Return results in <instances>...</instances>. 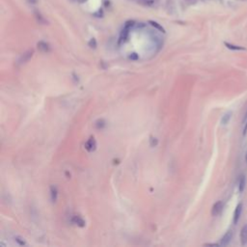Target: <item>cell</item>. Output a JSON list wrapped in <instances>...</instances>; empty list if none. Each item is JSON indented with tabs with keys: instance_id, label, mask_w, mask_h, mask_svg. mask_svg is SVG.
Here are the masks:
<instances>
[{
	"instance_id": "obj_1",
	"label": "cell",
	"mask_w": 247,
	"mask_h": 247,
	"mask_svg": "<svg viewBox=\"0 0 247 247\" xmlns=\"http://www.w3.org/2000/svg\"><path fill=\"white\" fill-rule=\"evenodd\" d=\"M222 210H223V203L221 201H217L211 208V214L213 216H217L222 212Z\"/></svg>"
},
{
	"instance_id": "obj_2",
	"label": "cell",
	"mask_w": 247,
	"mask_h": 247,
	"mask_svg": "<svg viewBox=\"0 0 247 247\" xmlns=\"http://www.w3.org/2000/svg\"><path fill=\"white\" fill-rule=\"evenodd\" d=\"M232 238H233V232H232V231H228L227 233L223 235V238H222L221 241H220L219 244L221 245V246H226V245H228L231 242Z\"/></svg>"
},
{
	"instance_id": "obj_3",
	"label": "cell",
	"mask_w": 247,
	"mask_h": 247,
	"mask_svg": "<svg viewBox=\"0 0 247 247\" xmlns=\"http://www.w3.org/2000/svg\"><path fill=\"white\" fill-rule=\"evenodd\" d=\"M242 208H243V206H242L241 203H239L238 206L235 207V212H234V220H233L234 224H238L239 218H240Z\"/></svg>"
},
{
	"instance_id": "obj_4",
	"label": "cell",
	"mask_w": 247,
	"mask_h": 247,
	"mask_svg": "<svg viewBox=\"0 0 247 247\" xmlns=\"http://www.w3.org/2000/svg\"><path fill=\"white\" fill-rule=\"evenodd\" d=\"M140 5L147 6V7H153L157 4V0H134Z\"/></svg>"
},
{
	"instance_id": "obj_5",
	"label": "cell",
	"mask_w": 247,
	"mask_h": 247,
	"mask_svg": "<svg viewBox=\"0 0 247 247\" xmlns=\"http://www.w3.org/2000/svg\"><path fill=\"white\" fill-rule=\"evenodd\" d=\"M240 241L243 245H245L247 243V224L242 227L240 231Z\"/></svg>"
},
{
	"instance_id": "obj_6",
	"label": "cell",
	"mask_w": 247,
	"mask_h": 247,
	"mask_svg": "<svg viewBox=\"0 0 247 247\" xmlns=\"http://www.w3.org/2000/svg\"><path fill=\"white\" fill-rule=\"evenodd\" d=\"M85 148H86V150H88L89 152H92V151H94L96 149V141H95L94 137H91L86 142V144H85Z\"/></svg>"
},
{
	"instance_id": "obj_7",
	"label": "cell",
	"mask_w": 247,
	"mask_h": 247,
	"mask_svg": "<svg viewBox=\"0 0 247 247\" xmlns=\"http://www.w3.org/2000/svg\"><path fill=\"white\" fill-rule=\"evenodd\" d=\"M38 48L42 52H48L49 49H50L48 44H46V42H38Z\"/></svg>"
},
{
	"instance_id": "obj_8",
	"label": "cell",
	"mask_w": 247,
	"mask_h": 247,
	"mask_svg": "<svg viewBox=\"0 0 247 247\" xmlns=\"http://www.w3.org/2000/svg\"><path fill=\"white\" fill-rule=\"evenodd\" d=\"M224 44H225V45H226L227 48H229V49H231V50H245V48H243V46L235 45L230 44V42H225Z\"/></svg>"
},
{
	"instance_id": "obj_9",
	"label": "cell",
	"mask_w": 247,
	"mask_h": 247,
	"mask_svg": "<svg viewBox=\"0 0 247 247\" xmlns=\"http://www.w3.org/2000/svg\"><path fill=\"white\" fill-rule=\"evenodd\" d=\"M231 117H232V111H228L226 114H224L222 119H221V124H222V125H227V124L230 122Z\"/></svg>"
},
{
	"instance_id": "obj_10",
	"label": "cell",
	"mask_w": 247,
	"mask_h": 247,
	"mask_svg": "<svg viewBox=\"0 0 247 247\" xmlns=\"http://www.w3.org/2000/svg\"><path fill=\"white\" fill-rule=\"evenodd\" d=\"M32 54H33V50H32V49L28 50V51L23 54L22 57L20 58V60H19V62H20V63H24V62H26L27 60L30 59L31 56H32Z\"/></svg>"
},
{
	"instance_id": "obj_11",
	"label": "cell",
	"mask_w": 247,
	"mask_h": 247,
	"mask_svg": "<svg viewBox=\"0 0 247 247\" xmlns=\"http://www.w3.org/2000/svg\"><path fill=\"white\" fill-rule=\"evenodd\" d=\"M72 223H75V224H76V225H78L80 227H83L84 224H85L84 220L81 218L80 216H73V218L72 219Z\"/></svg>"
},
{
	"instance_id": "obj_12",
	"label": "cell",
	"mask_w": 247,
	"mask_h": 247,
	"mask_svg": "<svg viewBox=\"0 0 247 247\" xmlns=\"http://www.w3.org/2000/svg\"><path fill=\"white\" fill-rule=\"evenodd\" d=\"M245 183H246V180L244 176L240 177V180H239V184H238V190L239 192H243L245 188Z\"/></svg>"
},
{
	"instance_id": "obj_13",
	"label": "cell",
	"mask_w": 247,
	"mask_h": 247,
	"mask_svg": "<svg viewBox=\"0 0 247 247\" xmlns=\"http://www.w3.org/2000/svg\"><path fill=\"white\" fill-rule=\"evenodd\" d=\"M50 192H51L52 202H55V201L57 200V189H56V187H54V186L50 187Z\"/></svg>"
},
{
	"instance_id": "obj_14",
	"label": "cell",
	"mask_w": 247,
	"mask_h": 247,
	"mask_svg": "<svg viewBox=\"0 0 247 247\" xmlns=\"http://www.w3.org/2000/svg\"><path fill=\"white\" fill-rule=\"evenodd\" d=\"M35 17H36L37 20H38L39 22H41V23H45V18H44V17H42V15H41L40 12H38V11L35 12Z\"/></svg>"
},
{
	"instance_id": "obj_15",
	"label": "cell",
	"mask_w": 247,
	"mask_h": 247,
	"mask_svg": "<svg viewBox=\"0 0 247 247\" xmlns=\"http://www.w3.org/2000/svg\"><path fill=\"white\" fill-rule=\"evenodd\" d=\"M185 3L188 4V5H193V4H196L198 0H184Z\"/></svg>"
},
{
	"instance_id": "obj_16",
	"label": "cell",
	"mask_w": 247,
	"mask_h": 247,
	"mask_svg": "<svg viewBox=\"0 0 247 247\" xmlns=\"http://www.w3.org/2000/svg\"><path fill=\"white\" fill-rule=\"evenodd\" d=\"M246 133H247V120L244 123V126H243V132H242V134L243 135H246Z\"/></svg>"
},
{
	"instance_id": "obj_17",
	"label": "cell",
	"mask_w": 247,
	"mask_h": 247,
	"mask_svg": "<svg viewBox=\"0 0 247 247\" xmlns=\"http://www.w3.org/2000/svg\"><path fill=\"white\" fill-rule=\"evenodd\" d=\"M90 45L92 46V48H96V40H95V39H92V40L90 41Z\"/></svg>"
},
{
	"instance_id": "obj_18",
	"label": "cell",
	"mask_w": 247,
	"mask_h": 247,
	"mask_svg": "<svg viewBox=\"0 0 247 247\" xmlns=\"http://www.w3.org/2000/svg\"><path fill=\"white\" fill-rule=\"evenodd\" d=\"M30 2H36V0H29Z\"/></svg>"
},
{
	"instance_id": "obj_19",
	"label": "cell",
	"mask_w": 247,
	"mask_h": 247,
	"mask_svg": "<svg viewBox=\"0 0 247 247\" xmlns=\"http://www.w3.org/2000/svg\"><path fill=\"white\" fill-rule=\"evenodd\" d=\"M78 1H80V2H84L85 0H78Z\"/></svg>"
},
{
	"instance_id": "obj_20",
	"label": "cell",
	"mask_w": 247,
	"mask_h": 247,
	"mask_svg": "<svg viewBox=\"0 0 247 247\" xmlns=\"http://www.w3.org/2000/svg\"><path fill=\"white\" fill-rule=\"evenodd\" d=\"M72 1H75V0H72Z\"/></svg>"
},
{
	"instance_id": "obj_21",
	"label": "cell",
	"mask_w": 247,
	"mask_h": 247,
	"mask_svg": "<svg viewBox=\"0 0 247 247\" xmlns=\"http://www.w3.org/2000/svg\"><path fill=\"white\" fill-rule=\"evenodd\" d=\"M246 160H247V157H246Z\"/></svg>"
}]
</instances>
